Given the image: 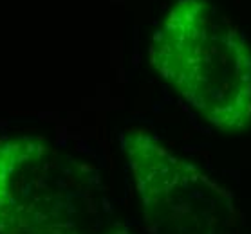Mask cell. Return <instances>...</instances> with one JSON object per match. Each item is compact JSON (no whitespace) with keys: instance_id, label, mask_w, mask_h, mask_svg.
Returning a JSON list of instances; mask_svg holds the SVG:
<instances>
[{"instance_id":"6da1fadb","label":"cell","mask_w":251,"mask_h":234,"mask_svg":"<svg viewBox=\"0 0 251 234\" xmlns=\"http://www.w3.org/2000/svg\"><path fill=\"white\" fill-rule=\"evenodd\" d=\"M150 65L223 131L251 125V49L211 0H177L150 40Z\"/></svg>"},{"instance_id":"7a4b0ae2","label":"cell","mask_w":251,"mask_h":234,"mask_svg":"<svg viewBox=\"0 0 251 234\" xmlns=\"http://www.w3.org/2000/svg\"><path fill=\"white\" fill-rule=\"evenodd\" d=\"M0 234H132L91 164L36 135L0 139Z\"/></svg>"},{"instance_id":"3957f363","label":"cell","mask_w":251,"mask_h":234,"mask_svg":"<svg viewBox=\"0 0 251 234\" xmlns=\"http://www.w3.org/2000/svg\"><path fill=\"white\" fill-rule=\"evenodd\" d=\"M149 234H246L228 188L139 130L121 135Z\"/></svg>"}]
</instances>
